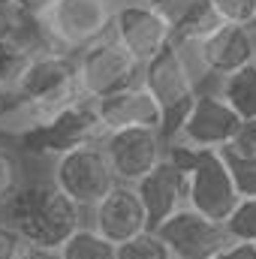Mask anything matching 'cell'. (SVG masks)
<instances>
[{
	"label": "cell",
	"mask_w": 256,
	"mask_h": 259,
	"mask_svg": "<svg viewBox=\"0 0 256 259\" xmlns=\"http://www.w3.org/2000/svg\"><path fill=\"white\" fill-rule=\"evenodd\" d=\"M6 223H12L30 247L61 250L84 226V214L69 196L55 184H24L3 205Z\"/></svg>",
	"instance_id": "cell-1"
},
{
	"label": "cell",
	"mask_w": 256,
	"mask_h": 259,
	"mask_svg": "<svg viewBox=\"0 0 256 259\" xmlns=\"http://www.w3.org/2000/svg\"><path fill=\"white\" fill-rule=\"evenodd\" d=\"M12 94L33 115L36 127L49 124L52 118H58L69 106L88 100L81 94V84H78L75 55H66V52H58V49L39 52L27 64L24 75L18 78V84H15Z\"/></svg>",
	"instance_id": "cell-2"
},
{
	"label": "cell",
	"mask_w": 256,
	"mask_h": 259,
	"mask_svg": "<svg viewBox=\"0 0 256 259\" xmlns=\"http://www.w3.org/2000/svg\"><path fill=\"white\" fill-rule=\"evenodd\" d=\"M169 157L187 172L190 181V208L199 214L226 223L241 205L229 160L223 151H199V148H169Z\"/></svg>",
	"instance_id": "cell-3"
},
{
	"label": "cell",
	"mask_w": 256,
	"mask_h": 259,
	"mask_svg": "<svg viewBox=\"0 0 256 259\" xmlns=\"http://www.w3.org/2000/svg\"><path fill=\"white\" fill-rule=\"evenodd\" d=\"M142 84L154 94V100L163 109V139L169 145L178 136L187 112L199 97V81L193 75L184 52L175 42L166 46L154 61L142 66Z\"/></svg>",
	"instance_id": "cell-4"
},
{
	"label": "cell",
	"mask_w": 256,
	"mask_h": 259,
	"mask_svg": "<svg viewBox=\"0 0 256 259\" xmlns=\"http://www.w3.org/2000/svg\"><path fill=\"white\" fill-rule=\"evenodd\" d=\"M118 6L112 0H61L42 21L52 49L81 55L94 42L112 36Z\"/></svg>",
	"instance_id": "cell-5"
},
{
	"label": "cell",
	"mask_w": 256,
	"mask_h": 259,
	"mask_svg": "<svg viewBox=\"0 0 256 259\" xmlns=\"http://www.w3.org/2000/svg\"><path fill=\"white\" fill-rule=\"evenodd\" d=\"M52 181L88 214L121 184L115 169H112V160H109L103 142L58 157L55 169H52Z\"/></svg>",
	"instance_id": "cell-6"
},
{
	"label": "cell",
	"mask_w": 256,
	"mask_h": 259,
	"mask_svg": "<svg viewBox=\"0 0 256 259\" xmlns=\"http://www.w3.org/2000/svg\"><path fill=\"white\" fill-rule=\"evenodd\" d=\"M178 46V42H175ZM190 64L193 75L202 91V78H226L244 66L256 64V33L244 24H220L208 39L178 46Z\"/></svg>",
	"instance_id": "cell-7"
},
{
	"label": "cell",
	"mask_w": 256,
	"mask_h": 259,
	"mask_svg": "<svg viewBox=\"0 0 256 259\" xmlns=\"http://www.w3.org/2000/svg\"><path fill=\"white\" fill-rule=\"evenodd\" d=\"M75 64H78L81 94L94 103L118 91H127L133 84H142V64L115 36H106L91 49H84L81 55H75Z\"/></svg>",
	"instance_id": "cell-8"
},
{
	"label": "cell",
	"mask_w": 256,
	"mask_h": 259,
	"mask_svg": "<svg viewBox=\"0 0 256 259\" xmlns=\"http://www.w3.org/2000/svg\"><path fill=\"white\" fill-rule=\"evenodd\" d=\"M106 139L103 121L97 115L94 100H81L75 106H69L58 118H52L49 124L30 130L27 136L18 139V145L30 154H46V157H64L69 151L88 148V145H100Z\"/></svg>",
	"instance_id": "cell-9"
},
{
	"label": "cell",
	"mask_w": 256,
	"mask_h": 259,
	"mask_svg": "<svg viewBox=\"0 0 256 259\" xmlns=\"http://www.w3.org/2000/svg\"><path fill=\"white\" fill-rule=\"evenodd\" d=\"M238 127H241V115L220 97V91H199L193 109L187 112L169 148L178 145V148H199V151H226Z\"/></svg>",
	"instance_id": "cell-10"
},
{
	"label": "cell",
	"mask_w": 256,
	"mask_h": 259,
	"mask_svg": "<svg viewBox=\"0 0 256 259\" xmlns=\"http://www.w3.org/2000/svg\"><path fill=\"white\" fill-rule=\"evenodd\" d=\"M112 36L142 66L148 61H154L166 46L175 42L172 24L163 18V12L157 6H151V3H142V0H127V3L118 6Z\"/></svg>",
	"instance_id": "cell-11"
},
{
	"label": "cell",
	"mask_w": 256,
	"mask_h": 259,
	"mask_svg": "<svg viewBox=\"0 0 256 259\" xmlns=\"http://www.w3.org/2000/svg\"><path fill=\"white\" fill-rule=\"evenodd\" d=\"M175 259H214L226 244H232V235L226 223L211 220L199 214L196 208H184L175 217H169L163 226L154 229Z\"/></svg>",
	"instance_id": "cell-12"
},
{
	"label": "cell",
	"mask_w": 256,
	"mask_h": 259,
	"mask_svg": "<svg viewBox=\"0 0 256 259\" xmlns=\"http://www.w3.org/2000/svg\"><path fill=\"white\" fill-rule=\"evenodd\" d=\"M103 148L112 160V169L118 175L121 184H139L142 178H148L166 157H169V145L163 139L160 130H124V133H112L103 139Z\"/></svg>",
	"instance_id": "cell-13"
},
{
	"label": "cell",
	"mask_w": 256,
	"mask_h": 259,
	"mask_svg": "<svg viewBox=\"0 0 256 259\" xmlns=\"http://www.w3.org/2000/svg\"><path fill=\"white\" fill-rule=\"evenodd\" d=\"M91 226L109 238L112 244H127L133 238H139L142 232L151 229L148 211L142 205V196L133 184H118L112 193L106 196L94 211H91Z\"/></svg>",
	"instance_id": "cell-14"
},
{
	"label": "cell",
	"mask_w": 256,
	"mask_h": 259,
	"mask_svg": "<svg viewBox=\"0 0 256 259\" xmlns=\"http://www.w3.org/2000/svg\"><path fill=\"white\" fill-rule=\"evenodd\" d=\"M136 190H139L142 205L148 211L151 229L163 226L169 217H175L178 211L190 208V181H187V172L172 157H166L148 178H142L136 184Z\"/></svg>",
	"instance_id": "cell-15"
},
{
	"label": "cell",
	"mask_w": 256,
	"mask_h": 259,
	"mask_svg": "<svg viewBox=\"0 0 256 259\" xmlns=\"http://www.w3.org/2000/svg\"><path fill=\"white\" fill-rule=\"evenodd\" d=\"M94 106H97V115L103 121L106 136L124 133V130H160L163 133V109L145 84H133L127 91H118Z\"/></svg>",
	"instance_id": "cell-16"
},
{
	"label": "cell",
	"mask_w": 256,
	"mask_h": 259,
	"mask_svg": "<svg viewBox=\"0 0 256 259\" xmlns=\"http://www.w3.org/2000/svg\"><path fill=\"white\" fill-rule=\"evenodd\" d=\"M223 24V18L217 15L211 0H193L187 12L181 15V21L175 24V42L178 46H190V42H202L208 39L217 27Z\"/></svg>",
	"instance_id": "cell-17"
},
{
	"label": "cell",
	"mask_w": 256,
	"mask_h": 259,
	"mask_svg": "<svg viewBox=\"0 0 256 259\" xmlns=\"http://www.w3.org/2000/svg\"><path fill=\"white\" fill-rule=\"evenodd\" d=\"M39 55V49L21 42L12 33H0V94L15 91L18 78L24 75L27 64Z\"/></svg>",
	"instance_id": "cell-18"
},
{
	"label": "cell",
	"mask_w": 256,
	"mask_h": 259,
	"mask_svg": "<svg viewBox=\"0 0 256 259\" xmlns=\"http://www.w3.org/2000/svg\"><path fill=\"white\" fill-rule=\"evenodd\" d=\"M220 97L244 118H256V64L244 66L220 81Z\"/></svg>",
	"instance_id": "cell-19"
},
{
	"label": "cell",
	"mask_w": 256,
	"mask_h": 259,
	"mask_svg": "<svg viewBox=\"0 0 256 259\" xmlns=\"http://www.w3.org/2000/svg\"><path fill=\"white\" fill-rule=\"evenodd\" d=\"M58 256L61 259H118V244L103 238L94 226H81L58 250Z\"/></svg>",
	"instance_id": "cell-20"
},
{
	"label": "cell",
	"mask_w": 256,
	"mask_h": 259,
	"mask_svg": "<svg viewBox=\"0 0 256 259\" xmlns=\"http://www.w3.org/2000/svg\"><path fill=\"white\" fill-rule=\"evenodd\" d=\"M118 259H175V256H172V250L166 247V241H163L154 229H148V232H142L139 238L121 244V247H118Z\"/></svg>",
	"instance_id": "cell-21"
},
{
	"label": "cell",
	"mask_w": 256,
	"mask_h": 259,
	"mask_svg": "<svg viewBox=\"0 0 256 259\" xmlns=\"http://www.w3.org/2000/svg\"><path fill=\"white\" fill-rule=\"evenodd\" d=\"M226 229L232 241H250L256 244V199H241L235 214L226 220Z\"/></svg>",
	"instance_id": "cell-22"
},
{
	"label": "cell",
	"mask_w": 256,
	"mask_h": 259,
	"mask_svg": "<svg viewBox=\"0 0 256 259\" xmlns=\"http://www.w3.org/2000/svg\"><path fill=\"white\" fill-rule=\"evenodd\" d=\"M223 24H244L250 27L256 18V0H211Z\"/></svg>",
	"instance_id": "cell-23"
},
{
	"label": "cell",
	"mask_w": 256,
	"mask_h": 259,
	"mask_svg": "<svg viewBox=\"0 0 256 259\" xmlns=\"http://www.w3.org/2000/svg\"><path fill=\"white\" fill-rule=\"evenodd\" d=\"M226 160H229V169H232V178H235L241 199H256V160H241L232 154H226Z\"/></svg>",
	"instance_id": "cell-24"
},
{
	"label": "cell",
	"mask_w": 256,
	"mask_h": 259,
	"mask_svg": "<svg viewBox=\"0 0 256 259\" xmlns=\"http://www.w3.org/2000/svg\"><path fill=\"white\" fill-rule=\"evenodd\" d=\"M226 154L241 157V160H256V118H244L241 127L235 133V139L229 142Z\"/></svg>",
	"instance_id": "cell-25"
},
{
	"label": "cell",
	"mask_w": 256,
	"mask_h": 259,
	"mask_svg": "<svg viewBox=\"0 0 256 259\" xmlns=\"http://www.w3.org/2000/svg\"><path fill=\"white\" fill-rule=\"evenodd\" d=\"M21 184H18V160L9 154V151H3L0 148V208L15 196Z\"/></svg>",
	"instance_id": "cell-26"
},
{
	"label": "cell",
	"mask_w": 256,
	"mask_h": 259,
	"mask_svg": "<svg viewBox=\"0 0 256 259\" xmlns=\"http://www.w3.org/2000/svg\"><path fill=\"white\" fill-rule=\"evenodd\" d=\"M24 247H27V241L21 238V232L12 223L0 220V259H18L24 253Z\"/></svg>",
	"instance_id": "cell-27"
},
{
	"label": "cell",
	"mask_w": 256,
	"mask_h": 259,
	"mask_svg": "<svg viewBox=\"0 0 256 259\" xmlns=\"http://www.w3.org/2000/svg\"><path fill=\"white\" fill-rule=\"evenodd\" d=\"M58 3L61 0H12V9L27 15V18H33V21H46Z\"/></svg>",
	"instance_id": "cell-28"
},
{
	"label": "cell",
	"mask_w": 256,
	"mask_h": 259,
	"mask_svg": "<svg viewBox=\"0 0 256 259\" xmlns=\"http://www.w3.org/2000/svg\"><path fill=\"white\" fill-rule=\"evenodd\" d=\"M214 259H256V244H250V241H232Z\"/></svg>",
	"instance_id": "cell-29"
},
{
	"label": "cell",
	"mask_w": 256,
	"mask_h": 259,
	"mask_svg": "<svg viewBox=\"0 0 256 259\" xmlns=\"http://www.w3.org/2000/svg\"><path fill=\"white\" fill-rule=\"evenodd\" d=\"M18 259H61V256H58V250H42V247H30L27 244Z\"/></svg>",
	"instance_id": "cell-30"
},
{
	"label": "cell",
	"mask_w": 256,
	"mask_h": 259,
	"mask_svg": "<svg viewBox=\"0 0 256 259\" xmlns=\"http://www.w3.org/2000/svg\"><path fill=\"white\" fill-rule=\"evenodd\" d=\"M6 15H9V6L0 3V33H3V24H6Z\"/></svg>",
	"instance_id": "cell-31"
},
{
	"label": "cell",
	"mask_w": 256,
	"mask_h": 259,
	"mask_svg": "<svg viewBox=\"0 0 256 259\" xmlns=\"http://www.w3.org/2000/svg\"><path fill=\"white\" fill-rule=\"evenodd\" d=\"M0 136H3V94H0Z\"/></svg>",
	"instance_id": "cell-32"
},
{
	"label": "cell",
	"mask_w": 256,
	"mask_h": 259,
	"mask_svg": "<svg viewBox=\"0 0 256 259\" xmlns=\"http://www.w3.org/2000/svg\"><path fill=\"white\" fill-rule=\"evenodd\" d=\"M0 3H3V6H12V0H0Z\"/></svg>",
	"instance_id": "cell-33"
},
{
	"label": "cell",
	"mask_w": 256,
	"mask_h": 259,
	"mask_svg": "<svg viewBox=\"0 0 256 259\" xmlns=\"http://www.w3.org/2000/svg\"><path fill=\"white\" fill-rule=\"evenodd\" d=\"M250 30H253V33H256V18H253V24H250Z\"/></svg>",
	"instance_id": "cell-34"
},
{
	"label": "cell",
	"mask_w": 256,
	"mask_h": 259,
	"mask_svg": "<svg viewBox=\"0 0 256 259\" xmlns=\"http://www.w3.org/2000/svg\"><path fill=\"white\" fill-rule=\"evenodd\" d=\"M142 3H148V0H142Z\"/></svg>",
	"instance_id": "cell-35"
}]
</instances>
